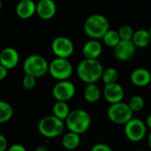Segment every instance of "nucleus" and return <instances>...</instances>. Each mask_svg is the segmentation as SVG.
I'll return each mask as SVG.
<instances>
[{"instance_id": "cd10ccee", "label": "nucleus", "mask_w": 151, "mask_h": 151, "mask_svg": "<svg viewBox=\"0 0 151 151\" xmlns=\"http://www.w3.org/2000/svg\"><path fill=\"white\" fill-rule=\"evenodd\" d=\"M90 151H113L112 149L105 143H96L95 144Z\"/></svg>"}, {"instance_id": "c756f323", "label": "nucleus", "mask_w": 151, "mask_h": 151, "mask_svg": "<svg viewBox=\"0 0 151 151\" xmlns=\"http://www.w3.org/2000/svg\"><path fill=\"white\" fill-rule=\"evenodd\" d=\"M7 151H27V149L20 144H13L12 145Z\"/></svg>"}, {"instance_id": "6e6552de", "label": "nucleus", "mask_w": 151, "mask_h": 151, "mask_svg": "<svg viewBox=\"0 0 151 151\" xmlns=\"http://www.w3.org/2000/svg\"><path fill=\"white\" fill-rule=\"evenodd\" d=\"M124 132L129 141L137 142L145 137L147 133V127L144 121L142 119L133 118L125 125Z\"/></svg>"}, {"instance_id": "20e7f679", "label": "nucleus", "mask_w": 151, "mask_h": 151, "mask_svg": "<svg viewBox=\"0 0 151 151\" xmlns=\"http://www.w3.org/2000/svg\"><path fill=\"white\" fill-rule=\"evenodd\" d=\"M25 74L36 78L44 76L49 73V63L46 58L38 54L28 56L23 63Z\"/></svg>"}, {"instance_id": "c85d7f7f", "label": "nucleus", "mask_w": 151, "mask_h": 151, "mask_svg": "<svg viewBox=\"0 0 151 151\" xmlns=\"http://www.w3.org/2000/svg\"><path fill=\"white\" fill-rule=\"evenodd\" d=\"M8 146L7 139L0 134V151H5Z\"/></svg>"}, {"instance_id": "bb28decb", "label": "nucleus", "mask_w": 151, "mask_h": 151, "mask_svg": "<svg viewBox=\"0 0 151 151\" xmlns=\"http://www.w3.org/2000/svg\"><path fill=\"white\" fill-rule=\"evenodd\" d=\"M22 85L25 89L31 90L36 85V79L33 76L25 74V76L23 77V80H22Z\"/></svg>"}, {"instance_id": "1a4fd4ad", "label": "nucleus", "mask_w": 151, "mask_h": 151, "mask_svg": "<svg viewBox=\"0 0 151 151\" xmlns=\"http://www.w3.org/2000/svg\"><path fill=\"white\" fill-rule=\"evenodd\" d=\"M76 93V88L71 81H58L52 88V96L58 102L67 103Z\"/></svg>"}, {"instance_id": "a211bd4d", "label": "nucleus", "mask_w": 151, "mask_h": 151, "mask_svg": "<svg viewBox=\"0 0 151 151\" xmlns=\"http://www.w3.org/2000/svg\"><path fill=\"white\" fill-rule=\"evenodd\" d=\"M132 42L138 48H145L149 46L151 42V36L149 30L140 28L134 31Z\"/></svg>"}, {"instance_id": "2f4dec72", "label": "nucleus", "mask_w": 151, "mask_h": 151, "mask_svg": "<svg viewBox=\"0 0 151 151\" xmlns=\"http://www.w3.org/2000/svg\"><path fill=\"white\" fill-rule=\"evenodd\" d=\"M35 151H48V146L47 145H41L35 148Z\"/></svg>"}, {"instance_id": "412c9836", "label": "nucleus", "mask_w": 151, "mask_h": 151, "mask_svg": "<svg viewBox=\"0 0 151 151\" xmlns=\"http://www.w3.org/2000/svg\"><path fill=\"white\" fill-rule=\"evenodd\" d=\"M52 112H53V116L64 121L67 119L71 111L67 103L56 101V103L52 107Z\"/></svg>"}, {"instance_id": "0eeeda50", "label": "nucleus", "mask_w": 151, "mask_h": 151, "mask_svg": "<svg viewBox=\"0 0 151 151\" xmlns=\"http://www.w3.org/2000/svg\"><path fill=\"white\" fill-rule=\"evenodd\" d=\"M73 65L68 58H56L49 63L50 74L58 81H67L73 74Z\"/></svg>"}, {"instance_id": "dca6fc26", "label": "nucleus", "mask_w": 151, "mask_h": 151, "mask_svg": "<svg viewBox=\"0 0 151 151\" xmlns=\"http://www.w3.org/2000/svg\"><path fill=\"white\" fill-rule=\"evenodd\" d=\"M130 80L136 87H146L151 82V73L143 67L136 68L131 73Z\"/></svg>"}, {"instance_id": "6ab92c4d", "label": "nucleus", "mask_w": 151, "mask_h": 151, "mask_svg": "<svg viewBox=\"0 0 151 151\" xmlns=\"http://www.w3.org/2000/svg\"><path fill=\"white\" fill-rule=\"evenodd\" d=\"M81 144V136L73 132L66 133L62 138V145L67 150H74Z\"/></svg>"}, {"instance_id": "f257e3e1", "label": "nucleus", "mask_w": 151, "mask_h": 151, "mask_svg": "<svg viewBox=\"0 0 151 151\" xmlns=\"http://www.w3.org/2000/svg\"><path fill=\"white\" fill-rule=\"evenodd\" d=\"M104 66L98 59H86L81 61L77 66L78 77L87 84H95L104 73Z\"/></svg>"}, {"instance_id": "473e14b6", "label": "nucleus", "mask_w": 151, "mask_h": 151, "mask_svg": "<svg viewBox=\"0 0 151 151\" xmlns=\"http://www.w3.org/2000/svg\"><path fill=\"white\" fill-rule=\"evenodd\" d=\"M145 124H146V127L150 128L151 129V114H150L147 119H146V121H145Z\"/></svg>"}, {"instance_id": "f3484780", "label": "nucleus", "mask_w": 151, "mask_h": 151, "mask_svg": "<svg viewBox=\"0 0 151 151\" xmlns=\"http://www.w3.org/2000/svg\"><path fill=\"white\" fill-rule=\"evenodd\" d=\"M15 11L20 19H29L36 13V4L33 0H22L17 4Z\"/></svg>"}, {"instance_id": "2eb2a0df", "label": "nucleus", "mask_w": 151, "mask_h": 151, "mask_svg": "<svg viewBox=\"0 0 151 151\" xmlns=\"http://www.w3.org/2000/svg\"><path fill=\"white\" fill-rule=\"evenodd\" d=\"M103 52V45L98 40H89L82 47V54L86 59H98Z\"/></svg>"}, {"instance_id": "5701e85b", "label": "nucleus", "mask_w": 151, "mask_h": 151, "mask_svg": "<svg viewBox=\"0 0 151 151\" xmlns=\"http://www.w3.org/2000/svg\"><path fill=\"white\" fill-rule=\"evenodd\" d=\"M102 40H103V42H104V43L105 45H107L109 47H111L113 49L121 41L118 31L113 30V29H109L106 32V34L104 35V37H103Z\"/></svg>"}, {"instance_id": "423d86ee", "label": "nucleus", "mask_w": 151, "mask_h": 151, "mask_svg": "<svg viewBox=\"0 0 151 151\" xmlns=\"http://www.w3.org/2000/svg\"><path fill=\"white\" fill-rule=\"evenodd\" d=\"M134 112L127 103H117L111 104L107 110V116L109 119L118 125H126L134 117Z\"/></svg>"}, {"instance_id": "ddd939ff", "label": "nucleus", "mask_w": 151, "mask_h": 151, "mask_svg": "<svg viewBox=\"0 0 151 151\" xmlns=\"http://www.w3.org/2000/svg\"><path fill=\"white\" fill-rule=\"evenodd\" d=\"M19 61V55L17 50L12 47H6L0 52V65L7 70L14 68Z\"/></svg>"}, {"instance_id": "b1692460", "label": "nucleus", "mask_w": 151, "mask_h": 151, "mask_svg": "<svg viewBox=\"0 0 151 151\" xmlns=\"http://www.w3.org/2000/svg\"><path fill=\"white\" fill-rule=\"evenodd\" d=\"M118 78H119V73L116 68L109 67V68H106L104 70V73L102 75V80L105 85L117 82Z\"/></svg>"}, {"instance_id": "4be33fe9", "label": "nucleus", "mask_w": 151, "mask_h": 151, "mask_svg": "<svg viewBox=\"0 0 151 151\" xmlns=\"http://www.w3.org/2000/svg\"><path fill=\"white\" fill-rule=\"evenodd\" d=\"M12 106L5 101H0V124L8 122L12 118Z\"/></svg>"}, {"instance_id": "f8f14e48", "label": "nucleus", "mask_w": 151, "mask_h": 151, "mask_svg": "<svg viewBox=\"0 0 151 151\" xmlns=\"http://www.w3.org/2000/svg\"><path fill=\"white\" fill-rule=\"evenodd\" d=\"M135 49L136 47L132 41L121 40L113 49V53L117 59L120 61H127L134 57L136 50Z\"/></svg>"}, {"instance_id": "393cba45", "label": "nucleus", "mask_w": 151, "mask_h": 151, "mask_svg": "<svg viewBox=\"0 0 151 151\" xmlns=\"http://www.w3.org/2000/svg\"><path fill=\"white\" fill-rule=\"evenodd\" d=\"M127 104H128V106L130 107V109L132 110L133 112L140 111L144 108L145 101H144V98L142 96H134L129 99Z\"/></svg>"}, {"instance_id": "e433bc0d", "label": "nucleus", "mask_w": 151, "mask_h": 151, "mask_svg": "<svg viewBox=\"0 0 151 151\" xmlns=\"http://www.w3.org/2000/svg\"><path fill=\"white\" fill-rule=\"evenodd\" d=\"M137 151H146V150H137Z\"/></svg>"}, {"instance_id": "9b49d317", "label": "nucleus", "mask_w": 151, "mask_h": 151, "mask_svg": "<svg viewBox=\"0 0 151 151\" xmlns=\"http://www.w3.org/2000/svg\"><path fill=\"white\" fill-rule=\"evenodd\" d=\"M103 96L108 103L114 104L122 102L125 96V90L123 87L118 82L107 84L104 88Z\"/></svg>"}, {"instance_id": "a878e982", "label": "nucleus", "mask_w": 151, "mask_h": 151, "mask_svg": "<svg viewBox=\"0 0 151 151\" xmlns=\"http://www.w3.org/2000/svg\"><path fill=\"white\" fill-rule=\"evenodd\" d=\"M118 33L119 35L120 40L132 41L134 34V30L130 25H123L119 27Z\"/></svg>"}, {"instance_id": "f03ea898", "label": "nucleus", "mask_w": 151, "mask_h": 151, "mask_svg": "<svg viewBox=\"0 0 151 151\" xmlns=\"http://www.w3.org/2000/svg\"><path fill=\"white\" fill-rule=\"evenodd\" d=\"M109 29L110 22L103 14H92L88 16L84 22V31L92 40L103 39Z\"/></svg>"}, {"instance_id": "4468645a", "label": "nucleus", "mask_w": 151, "mask_h": 151, "mask_svg": "<svg viewBox=\"0 0 151 151\" xmlns=\"http://www.w3.org/2000/svg\"><path fill=\"white\" fill-rule=\"evenodd\" d=\"M57 13V5L53 0H40L36 4V14L42 19H50Z\"/></svg>"}, {"instance_id": "c9c22d12", "label": "nucleus", "mask_w": 151, "mask_h": 151, "mask_svg": "<svg viewBox=\"0 0 151 151\" xmlns=\"http://www.w3.org/2000/svg\"><path fill=\"white\" fill-rule=\"evenodd\" d=\"M149 32H150V36H151V26H150V29H149Z\"/></svg>"}, {"instance_id": "7ed1b4c3", "label": "nucleus", "mask_w": 151, "mask_h": 151, "mask_svg": "<svg viewBox=\"0 0 151 151\" xmlns=\"http://www.w3.org/2000/svg\"><path fill=\"white\" fill-rule=\"evenodd\" d=\"M65 124L70 132L82 134L88 130L91 125V117L85 110H73L65 119Z\"/></svg>"}, {"instance_id": "9d476101", "label": "nucleus", "mask_w": 151, "mask_h": 151, "mask_svg": "<svg viewBox=\"0 0 151 151\" xmlns=\"http://www.w3.org/2000/svg\"><path fill=\"white\" fill-rule=\"evenodd\" d=\"M51 50L57 58H68L74 51V45L66 36H58L51 42Z\"/></svg>"}, {"instance_id": "72a5a7b5", "label": "nucleus", "mask_w": 151, "mask_h": 151, "mask_svg": "<svg viewBox=\"0 0 151 151\" xmlns=\"http://www.w3.org/2000/svg\"><path fill=\"white\" fill-rule=\"evenodd\" d=\"M148 144H149V147H150V149L151 150V133L150 134L149 137H148Z\"/></svg>"}, {"instance_id": "39448f33", "label": "nucleus", "mask_w": 151, "mask_h": 151, "mask_svg": "<svg viewBox=\"0 0 151 151\" xmlns=\"http://www.w3.org/2000/svg\"><path fill=\"white\" fill-rule=\"evenodd\" d=\"M65 128L64 121L56 118L53 115H49L42 118L38 123L39 133L49 139L59 136Z\"/></svg>"}, {"instance_id": "aec40b11", "label": "nucleus", "mask_w": 151, "mask_h": 151, "mask_svg": "<svg viewBox=\"0 0 151 151\" xmlns=\"http://www.w3.org/2000/svg\"><path fill=\"white\" fill-rule=\"evenodd\" d=\"M83 96L87 102L94 104L99 101L101 97V90L96 84H88L84 89Z\"/></svg>"}, {"instance_id": "f704fd0d", "label": "nucleus", "mask_w": 151, "mask_h": 151, "mask_svg": "<svg viewBox=\"0 0 151 151\" xmlns=\"http://www.w3.org/2000/svg\"><path fill=\"white\" fill-rule=\"evenodd\" d=\"M1 9H2V2L0 1V11H1Z\"/></svg>"}, {"instance_id": "7c9ffc66", "label": "nucleus", "mask_w": 151, "mask_h": 151, "mask_svg": "<svg viewBox=\"0 0 151 151\" xmlns=\"http://www.w3.org/2000/svg\"><path fill=\"white\" fill-rule=\"evenodd\" d=\"M7 74H8V70L4 66L0 65V81H4L6 78Z\"/></svg>"}]
</instances>
